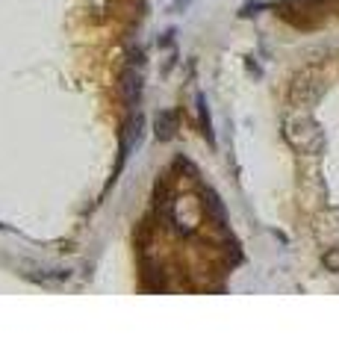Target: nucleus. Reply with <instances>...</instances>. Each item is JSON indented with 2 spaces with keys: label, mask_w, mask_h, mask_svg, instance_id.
Here are the masks:
<instances>
[{
  "label": "nucleus",
  "mask_w": 339,
  "mask_h": 354,
  "mask_svg": "<svg viewBox=\"0 0 339 354\" xmlns=\"http://www.w3.org/2000/svg\"><path fill=\"white\" fill-rule=\"evenodd\" d=\"M174 124H177V115L171 113V109H166V113L157 115V139H171L174 136Z\"/></svg>",
  "instance_id": "obj_4"
},
{
  "label": "nucleus",
  "mask_w": 339,
  "mask_h": 354,
  "mask_svg": "<svg viewBox=\"0 0 339 354\" xmlns=\"http://www.w3.org/2000/svg\"><path fill=\"white\" fill-rule=\"evenodd\" d=\"M122 92H124L127 106L133 109L139 104V97H142V74L133 68V65H130V68L124 71V77H122Z\"/></svg>",
  "instance_id": "obj_2"
},
{
  "label": "nucleus",
  "mask_w": 339,
  "mask_h": 354,
  "mask_svg": "<svg viewBox=\"0 0 339 354\" xmlns=\"http://www.w3.org/2000/svg\"><path fill=\"white\" fill-rule=\"evenodd\" d=\"M325 269L339 272V248H331V251L325 254Z\"/></svg>",
  "instance_id": "obj_6"
},
{
  "label": "nucleus",
  "mask_w": 339,
  "mask_h": 354,
  "mask_svg": "<svg viewBox=\"0 0 339 354\" xmlns=\"http://www.w3.org/2000/svg\"><path fill=\"white\" fill-rule=\"evenodd\" d=\"M319 83H313V80H304V77H298L292 86V101L295 104H313L316 97H319Z\"/></svg>",
  "instance_id": "obj_3"
},
{
  "label": "nucleus",
  "mask_w": 339,
  "mask_h": 354,
  "mask_svg": "<svg viewBox=\"0 0 339 354\" xmlns=\"http://www.w3.org/2000/svg\"><path fill=\"white\" fill-rule=\"evenodd\" d=\"M198 113H201V127H204V133H206V139L213 142V124H210V113H206L204 95H198Z\"/></svg>",
  "instance_id": "obj_5"
},
{
  "label": "nucleus",
  "mask_w": 339,
  "mask_h": 354,
  "mask_svg": "<svg viewBox=\"0 0 339 354\" xmlns=\"http://www.w3.org/2000/svg\"><path fill=\"white\" fill-rule=\"evenodd\" d=\"M283 136H287L289 145L301 153H319L325 148V133L310 118V113H301V109L283 118Z\"/></svg>",
  "instance_id": "obj_1"
}]
</instances>
